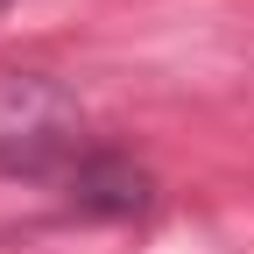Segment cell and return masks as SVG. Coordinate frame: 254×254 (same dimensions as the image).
<instances>
[{"label":"cell","mask_w":254,"mask_h":254,"mask_svg":"<svg viewBox=\"0 0 254 254\" xmlns=\"http://www.w3.org/2000/svg\"><path fill=\"white\" fill-rule=\"evenodd\" d=\"M64 198L85 219H141L155 205V177L120 148H92V155H78L64 170Z\"/></svg>","instance_id":"6da1fadb"},{"label":"cell","mask_w":254,"mask_h":254,"mask_svg":"<svg viewBox=\"0 0 254 254\" xmlns=\"http://www.w3.org/2000/svg\"><path fill=\"white\" fill-rule=\"evenodd\" d=\"M0 14H7V0H0Z\"/></svg>","instance_id":"7a4b0ae2"}]
</instances>
